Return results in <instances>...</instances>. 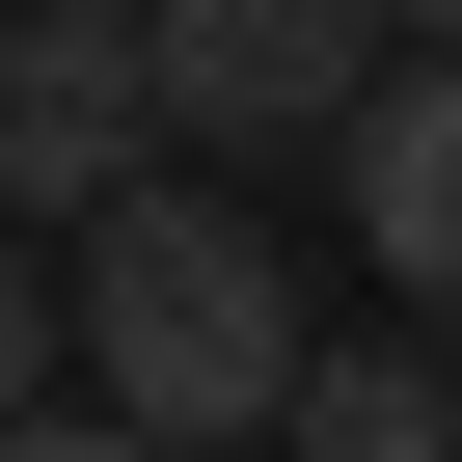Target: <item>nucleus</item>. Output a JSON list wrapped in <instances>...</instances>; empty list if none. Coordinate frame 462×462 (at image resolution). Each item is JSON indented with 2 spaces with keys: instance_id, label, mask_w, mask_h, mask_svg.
Masks as SVG:
<instances>
[{
  "instance_id": "1",
  "label": "nucleus",
  "mask_w": 462,
  "mask_h": 462,
  "mask_svg": "<svg viewBox=\"0 0 462 462\" xmlns=\"http://www.w3.org/2000/svg\"><path fill=\"white\" fill-rule=\"evenodd\" d=\"M55 300H82V408L109 435H163V462H217V435H300V273H273V217L217 190V163H163V190H109L82 245H55Z\"/></svg>"
},
{
  "instance_id": "2",
  "label": "nucleus",
  "mask_w": 462,
  "mask_h": 462,
  "mask_svg": "<svg viewBox=\"0 0 462 462\" xmlns=\"http://www.w3.org/2000/svg\"><path fill=\"white\" fill-rule=\"evenodd\" d=\"M136 82H163V163H245V136H327L354 163V109L408 82V28L381 0H163Z\"/></svg>"
},
{
  "instance_id": "3",
  "label": "nucleus",
  "mask_w": 462,
  "mask_h": 462,
  "mask_svg": "<svg viewBox=\"0 0 462 462\" xmlns=\"http://www.w3.org/2000/svg\"><path fill=\"white\" fill-rule=\"evenodd\" d=\"M109 190H163V82H136V28H82V0H28V28H0V217H82Z\"/></svg>"
},
{
  "instance_id": "4",
  "label": "nucleus",
  "mask_w": 462,
  "mask_h": 462,
  "mask_svg": "<svg viewBox=\"0 0 462 462\" xmlns=\"http://www.w3.org/2000/svg\"><path fill=\"white\" fill-rule=\"evenodd\" d=\"M327 217L381 245V300H408V327H462V55H408V82L354 109V163H327Z\"/></svg>"
},
{
  "instance_id": "5",
  "label": "nucleus",
  "mask_w": 462,
  "mask_h": 462,
  "mask_svg": "<svg viewBox=\"0 0 462 462\" xmlns=\"http://www.w3.org/2000/svg\"><path fill=\"white\" fill-rule=\"evenodd\" d=\"M300 462H462V354H435V327L327 354V381H300Z\"/></svg>"
},
{
  "instance_id": "6",
  "label": "nucleus",
  "mask_w": 462,
  "mask_h": 462,
  "mask_svg": "<svg viewBox=\"0 0 462 462\" xmlns=\"http://www.w3.org/2000/svg\"><path fill=\"white\" fill-rule=\"evenodd\" d=\"M55 354H82V300H55V245H0V435H55Z\"/></svg>"
},
{
  "instance_id": "7",
  "label": "nucleus",
  "mask_w": 462,
  "mask_h": 462,
  "mask_svg": "<svg viewBox=\"0 0 462 462\" xmlns=\"http://www.w3.org/2000/svg\"><path fill=\"white\" fill-rule=\"evenodd\" d=\"M0 462H163V435H109V408H55V435H0Z\"/></svg>"
}]
</instances>
